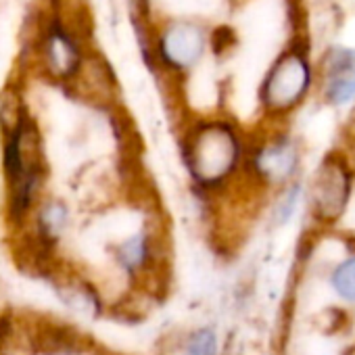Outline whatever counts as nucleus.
<instances>
[{
    "label": "nucleus",
    "instance_id": "f257e3e1",
    "mask_svg": "<svg viewBox=\"0 0 355 355\" xmlns=\"http://www.w3.org/2000/svg\"><path fill=\"white\" fill-rule=\"evenodd\" d=\"M3 134L5 216L9 228L19 232L28 226L40 205V193L49 175L44 138L30 111Z\"/></svg>",
    "mask_w": 355,
    "mask_h": 355
},
{
    "label": "nucleus",
    "instance_id": "f03ea898",
    "mask_svg": "<svg viewBox=\"0 0 355 355\" xmlns=\"http://www.w3.org/2000/svg\"><path fill=\"white\" fill-rule=\"evenodd\" d=\"M247 144L239 128L226 119L195 123L182 140V163L191 182L203 195H218L243 175Z\"/></svg>",
    "mask_w": 355,
    "mask_h": 355
},
{
    "label": "nucleus",
    "instance_id": "7ed1b4c3",
    "mask_svg": "<svg viewBox=\"0 0 355 355\" xmlns=\"http://www.w3.org/2000/svg\"><path fill=\"white\" fill-rule=\"evenodd\" d=\"M353 187L355 169L347 155L340 150L326 153L305 187V201L311 220L322 228L336 226L349 209Z\"/></svg>",
    "mask_w": 355,
    "mask_h": 355
},
{
    "label": "nucleus",
    "instance_id": "20e7f679",
    "mask_svg": "<svg viewBox=\"0 0 355 355\" xmlns=\"http://www.w3.org/2000/svg\"><path fill=\"white\" fill-rule=\"evenodd\" d=\"M303 153L299 142L288 134L263 136L247 148L243 175L266 193H278L299 182Z\"/></svg>",
    "mask_w": 355,
    "mask_h": 355
},
{
    "label": "nucleus",
    "instance_id": "39448f33",
    "mask_svg": "<svg viewBox=\"0 0 355 355\" xmlns=\"http://www.w3.org/2000/svg\"><path fill=\"white\" fill-rule=\"evenodd\" d=\"M311 84L313 71L307 55L291 49L272 63L259 90L261 107L272 117H284L305 101Z\"/></svg>",
    "mask_w": 355,
    "mask_h": 355
},
{
    "label": "nucleus",
    "instance_id": "423d86ee",
    "mask_svg": "<svg viewBox=\"0 0 355 355\" xmlns=\"http://www.w3.org/2000/svg\"><path fill=\"white\" fill-rule=\"evenodd\" d=\"M38 57L42 71L57 82H71L84 63L80 44L71 32L59 19H53L44 30L38 44Z\"/></svg>",
    "mask_w": 355,
    "mask_h": 355
},
{
    "label": "nucleus",
    "instance_id": "0eeeda50",
    "mask_svg": "<svg viewBox=\"0 0 355 355\" xmlns=\"http://www.w3.org/2000/svg\"><path fill=\"white\" fill-rule=\"evenodd\" d=\"M207 38L201 26L191 21H175L167 26L159 38L157 51L161 61L173 71H189L205 55Z\"/></svg>",
    "mask_w": 355,
    "mask_h": 355
},
{
    "label": "nucleus",
    "instance_id": "6e6552de",
    "mask_svg": "<svg viewBox=\"0 0 355 355\" xmlns=\"http://www.w3.org/2000/svg\"><path fill=\"white\" fill-rule=\"evenodd\" d=\"M113 259L117 270L132 280L153 276L161 263V241L157 230L142 226L140 230L121 239L113 247Z\"/></svg>",
    "mask_w": 355,
    "mask_h": 355
},
{
    "label": "nucleus",
    "instance_id": "1a4fd4ad",
    "mask_svg": "<svg viewBox=\"0 0 355 355\" xmlns=\"http://www.w3.org/2000/svg\"><path fill=\"white\" fill-rule=\"evenodd\" d=\"M46 278L53 282V288L57 297L61 299V303L69 307L71 311L86 315V318H98L103 313V307H105L103 297L96 284H92L86 276L78 274L76 270H67L55 263V268L51 270Z\"/></svg>",
    "mask_w": 355,
    "mask_h": 355
},
{
    "label": "nucleus",
    "instance_id": "9d476101",
    "mask_svg": "<svg viewBox=\"0 0 355 355\" xmlns=\"http://www.w3.org/2000/svg\"><path fill=\"white\" fill-rule=\"evenodd\" d=\"M322 96L332 107H345L355 101V49H332L324 59Z\"/></svg>",
    "mask_w": 355,
    "mask_h": 355
},
{
    "label": "nucleus",
    "instance_id": "9b49d317",
    "mask_svg": "<svg viewBox=\"0 0 355 355\" xmlns=\"http://www.w3.org/2000/svg\"><path fill=\"white\" fill-rule=\"evenodd\" d=\"M76 94L92 105H111L115 98V78L105 59L84 57L76 78L69 82Z\"/></svg>",
    "mask_w": 355,
    "mask_h": 355
},
{
    "label": "nucleus",
    "instance_id": "f8f14e48",
    "mask_svg": "<svg viewBox=\"0 0 355 355\" xmlns=\"http://www.w3.org/2000/svg\"><path fill=\"white\" fill-rule=\"evenodd\" d=\"M32 232L51 249L65 236L71 224V211L65 201L61 199H42L32 216Z\"/></svg>",
    "mask_w": 355,
    "mask_h": 355
},
{
    "label": "nucleus",
    "instance_id": "ddd939ff",
    "mask_svg": "<svg viewBox=\"0 0 355 355\" xmlns=\"http://www.w3.org/2000/svg\"><path fill=\"white\" fill-rule=\"evenodd\" d=\"M301 203H305V184L293 182L291 187L274 193V201L268 211V222L272 228H284L297 216Z\"/></svg>",
    "mask_w": 355,
    "mask_h": 355
},
{
    "label": "nucleus",
    "instance_id": "4468645a",
    "mask_svg": "<svg viewBox=\"0 0 355 355\" xmlns=\"http://www.w3.org/2000/svg\"><path fill=\"white\" fill-rule=\"evenodd\" d=\"M328 286L338 301L355 305V251L347 253L330 268Z\"/></svg>",
    "mask_w": 355,
    "mask_h": 355
},
{
    "label": "nucleus",
    "instance_id": "2eb2a0df",
    "mask_svg": "<svg viewBox=\"0 0 355 355\" xmlns=\"http://www.w3.org/2000/svg\"><path fill=\"white\" fill-rule=\"evenodd\" d=\"M180 355H222L218 330L214 326H197L189 330L182 338Z\"/></svg>",
    "mask_w": 355,
    "mask_h": 355
}]
</instances>
